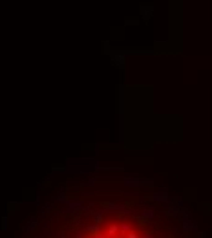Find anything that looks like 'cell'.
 Here are the masks:
<instances>
[{
  "mask_svg": "<svg viewBox=\"0 0 212 238\" xmlns=\"http://www.w3.org/2000/svg\"><path fill=\"white\" fill-rule=\"evenodd\" d=\"M145 238H152V236H150V235H148V236H145Z\"/></svg>",
  "mask_w": 212,
  "mask_h": 238,
  "instance_id": "obj_3",
  "label": "cell"
},
{
  "mask_svg": "<svg viewBox=\"0 0 212 238\" xmlns=\"http://www.w3.org/2000/svg\"><path fill=\"white\" fill-rule=\"evenodd\" d=\"M126 238H139V236H137L135 233H130V235H128V236H126Z\"/></svg>",
  "mask_w": 212,
  "mask_h": 238,
  "instance_id": "obj_2",
  "label": "cell"
},
{
  "mask_svg": "<svg viewBox=\"0 0 212 238\" xmlns=\"http://www.w3.org/2000/svg\"><path fill=\"white\" fill-rule=\"evenodd\" d=\"M117 231H119V227H117V225H110V229H108V236H110V238L115 236Z\"/></svg>",
  "mask_w": 212,
  "mask_h": 238,
  "instance_id": "obj_1",
  "label": "cell"
}]
</instances>
